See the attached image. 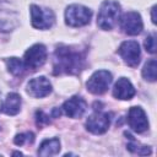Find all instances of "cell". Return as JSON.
Listing matches in <instances>:
<instances>
[{"label":"cell","instance_id":"obj_12","mask_svg":"<svg viewBox=\"0 0 157 157\" xmlns=\"http://www.w3.org/2000/svg\"><path fill=\"white\" fill-rule=\"evenodd\" d=\"M27 92L34 98H43L52 92V83L44 76L34 77L27 83Z\"/></svg>","mask_w":157,"mask_h":157},{"label":"cell","instance_id":"obj_17","mask_svg":"<svg viewBox=\"0 0 157 157\" xmlns=\"http://www.w3.org/2000/svg\"><path fill=\"white\" fill-rule=\"evenodd\" d=\"M6 64H7L9 71L12 75H15V76H22L27 71V67H26L25 63L22 60H20L18 58H10V59H7Z\"/></svg>","mask_w":157,"mask_h":157},{"label":"cell","instance_id":"obj_5","mask_svg":"<svg viewBox=\"0 0 157 157\" xmlns=\"http://www.w3.org/2000/svg\"><path fill=\"white\" fill-rule=\"evenodd\" d=\"M113 81L112 74L107 70H98L96 71L87 81L86 86L87 90L93 94H103L110 86Z\"/></svg>","mask_w":157,"mask_h":157},{"label":"cell","instance_id":"obj_16","mask_svg":"<svg viewBox=\"0 0 157 157\" xmlns=\"http://www.w3.org/2000/svg\"><path fill=\"white\" fill-rule=\"evenodd\" d=\"M60 151V141L56 137L53 139H47L44 140L39 148H38V155L40 156H54L56 153H59Z\"/></svg>","mask_w":157,"mask_h":157},{"label":"cell","instance_id":"obj_2","mask_svg":"<svg viewBox=\"0 0 157 157\" xmlns=\"http://www.w3.org/2000/svg\"><path fill=\"white\" fill-rule=\"evenodd\" d=\"M119 15H120V5L117 1L105 0L101 5V9L97 16L98 27L104 31L112 29L117 25L119 20Z\"/></svg>","mask_w":157,"mask_h":157},{"label":"cell","instance_id":"obj_23","mask_svg":"<svg viewBox=\"0 0 157 157\" xmlns=\"http://www.w3.org/2000/svg\"><path fill=\"white\" fill-rule=\"evenodd\" d=\"M155 12H156V5L151 9V15H152V22L153 23H156V15H155Z\"/></svg>","mask_w":157,"mask_h":157},{"label":"cell","instance_id":"obj_14","mask_svg":"<svg viewBox=\"0 0 157 157\" xmlns=\"http://www.w3.org/2000/svg\"><path fill=\"white\" fill-rule=\"evenodd\" d=\"M113 96L115 98H118V99H124V101L131 99L135 96V88H134V86L131 85V82L128 78L121 77L114 85Z\"/></svg>","mask_w":157,"mask_h":157},{"label":"cell","instance_id":"obj_11","mask_svg":"<svg viewBox=\"0 0 157 157\" xmlns=\"http://www.w3.org/2000/svg\"><path fill=\"white\" fill-rule=\"evenodd\" d=\"M128 124L135 132H144L148 129V120L140 107H131L128 113Z\"/></svg>","mask_w":157,"mask_h":157},{"label":"cell","instance_id":"obj_4","mask_svg":"<svg viewBox=\"0 0 157 157\" xmlns=\"http://www.w3.org/2000/svg\"><path fill=\"white\" fill-rule=\"evenodd\" d=\"M31 22L37 29H48L54 25L55 16L50 9L31 5Z\"/></svg>","mask_w":157,"mask_h":157},{"label":"cell","instance_id":"obj_7","mask_svg":"<svg viewBox=\"0 0 157 157\" xmlns=\"http://www.w3.org/2000/svg\"><path fill=\"white\" fill-rule=\"evenodd\" d=\"M118 53L123 58V60L131 67H135L139 65L141 59V52L139 43L135 40H125L120 44Z\"/></svg>","mask_w":157,"mask_h":157},{"label":"cell","instance_id":"obj_6","mask_svg":"<svg viewBox=\"0 0 157 157\" xmlns=\"http://www.w3.org/2000/svg\"><path fill=\"white\" fill-rule=\"evenodd\" d=\"M45 60H47V48L43 44H34L25 53L23 63L27 70L36 71L40 66H43Z\"/></svg>","mask_w":157,"mask_h":157},{"label":"cell","instance_id":"obj_3","mask_svg":"<svg viewBox=\"0 0 157 157\" xmlns=\"http://www.w3.org/2000/svg\"><path fill=\"white\" fill-rule=\"evenodd\" d=\"M92 17V11L82 5H70L65 11V22L71 27H81L90 23Z\"/></svg>","mask_w":157,"mask_h":157},{"label":"cell","instance_id":"obj_13","mask_svg":"<svg viewBox=\"0 0 157 157\" xmlns=\"http://www.w3.org/2000/svg\"><path fill=\"white\" fill-rule=\"evenodd\" d=\"M63 110L70 118H81L86 110V102L81 97H71L63 104Z\"/></svg>","mask_w":157,"mask_h":157},{"label":"cell","instance_id":"obj_9","mask_svg":"<svg viewBox=\"0 0 157 157\" xmlns=\"http://www.w3.org/2000/svg\"><path fill=\"white\" fill-rule=\"evenodd\" d=\"M110 124V114L109 113H102L96 112L92 115H90L86 120V128L88 131L96 135L104 134Z\"/></svg>","mask_w":157,"mask_h":157},{"label":"cell","instance_id":"obj_22","mask_svg":"<svg viewBox=\"0 0 157 157\" xmlns=\"http://www.w3.org/2000/svg\"><path fill=\"white\" fill-rule=\"evenodd\" d=\"M36 121L38 126H43L50 123V117L48 114H45L43 110H37L36 112Z\"/></svg>","mask_w":157,"mask_h":157},{"label":"cell","instance_id":"obj_10","mask_svg":"<svg viewBox=\"0 0 157 157\" xmlns=\"http://www.w3.org/2000/svg\"><path fill=\"white\" fill-rule=\"evenodd\" d=\"M120 27L123 32L129 36H136L141 33L142 27H144L141 16L134 11L125 12L120 18Z\"/></svg>","mask_w":157,"mask_h":157},{"label":"cell","instance_id":"obj_8","mask_svg":"<svg viewBox=\"0 0 157 157\" xmlns=\"http://www.w3.org/2000/svg\"><path fill=\"white\" fill-rule=\"evenodd\" d=\"M18 23L17 11L6 1H0V32H10Z\"/></svg>","mask_w":157,"mask_h":157},{"label":"cell","instance_id":"obj_1","mask_svg":"<svg viewBox=\"0 0 157 157\" xmlns=\"http://www.w3.org/2000/svg\"><path fill=\"white\" fill-rule=\"evenodd\" d=\"M86 64V50L76 47L59 44L54 52L53 74L54 75H77Z\"/></svg>","mask_w":157,"mask_h":157},{"label":"cell","instance_id":"obj_20","mask_svg":"<svg viewBox=\"0 0 157 157\" xmlns=\"http://www.w3.org/2000/svg\"><path fill=\"white\" fill-rule=\"evenodd\" d=\"M34 141V135L33 132H22V134H18L16 135V137L13 139V142L17 145V146H22L25 144H32Z\"/></svg>","mask_w":157,"mask_h":157},{"label":"cell","instance_id":"obj_18","mask_svg":"<svg viewBox=\"0 0 157 157\" xmlns=\"http://www.w3.org/2000/svg\"><path fill=\"white\" fill-rule=\"evenodd\" d=\"M125 135L129 137V140H130V142H128V145H126V148L130 151V152H132V153H137V155H141V156H144V155H150L151 153V148L148 147V146H141L139 142H136V140L130 135V134H128V132H125Z\"/></svg>","mask_w":157,"mask_h":157},{"label":"cell","instance_id":"obj_15","mask_svg":"<svg viewBox=\"0 0 157 157\" xmlns=\"http://www.w3.org/2000/svg\"><path fill=\"white\" fill-rule=\"evenodd\" d=\"M21 109V97L20 94L12 92L9 93L2 103L1 110L7 115H16Z\"/></svg>","mask_w":157,"mask_h":157},{"label":"cell","instance_id":"obj_19","mask_svg":"<svg viewBox=\"0 0 157 157\" xmlns=\"http://www.w3.org/2000/svg\"><path fill=\"white\" fill-rule=\"evenodd\" d=\"M156 67H157V65H156V59H150V60L145 64V66H144V69H142V76H144L147 81L155 82V81H156Z\"/></svg>","mask_w":157,"mask_h":157},{"label":"cell","instance_id":"obj_21","mask_svg":"<svg viewBox=\"0 0 157 157\" xmlns=\"http://www.w3.org/2000/svg\"><path fill=\"white\" fill-rule=\"evenodd\" d=\"M145 48L148 53L155 54L156 53V34H150L145 39Z\"/></svg>","mask_w":157,"mask_h":157}]
</instances>
